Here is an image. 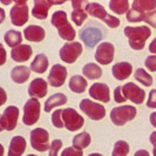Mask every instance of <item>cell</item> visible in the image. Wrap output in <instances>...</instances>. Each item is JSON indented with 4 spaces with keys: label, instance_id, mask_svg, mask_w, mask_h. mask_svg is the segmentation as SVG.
<instances>
[{
    "label": "cell",
    "instance_id": "1",
    "mask_svg": "<svg viewBox=\"0 0 156 156\" xmlns=\"http://www.w3.org/2000/svg\"><path fill=\"white\" fill-rule=\"evenodd\" d=\"M151 34V31L148 26H140V27H125V35L128 38L129 46L135 51H141L146 46V41Z\"/></svg>",
    "mask_w": 156,
    "mask_h": 156
},
{
    "label": "cell",
    "instance_id": "2",
    "mask_svg": "<svg viewBox=\"0 0 156 156\" xmlns=\"http://www.w3.org/2000/svg\"><path fill=\"white\" fill-rule=\"evenodd\" d=\"M52 25L56 27L59 35L63 40H67L68 42H72V40L75 39L76 33L74 31L73 26L67 20V13L65 11H56L52 16Z\"/></svg>",
    "mask_w": 156,
    "mask_h": 156
},
{
    "label": "cell",
    "instance_id": "3",
    "mask_svg": "<svg viewBox=\"0 0 156 156\" xmlns=\"http://www.w3.org/2000/svg\"><path fill=\"white\" fill-rule=\"evenodd\" d=\"M86 11L89 16L105 21L107 23V26H109L110 28H117L120 26V20L115 16L108 14L106 12V9L103 8V6H101L98 2H88L86 6Z\"/></svg>",
    "mask_w": 156,
    "mask_h": 156
},
{
    "label": "cell",
    "instance_id": "4",
    "mask_svg": "<svg viewBox=\"0 0 156 156\" xmlns=\"http://www.w3.org/2000/svg\"><path fill=\"white\" fill-rule=\"evenodd\" d=\"M137 110L134 106H120L110 112V120L115 126H123L135 119Z\"/></svg>",
    "mask_w": 156,
    "mask_h": 156
},
{
    "label": "cell",
    "instance_id": "5",
    "mask_svg": "<svg viewBox=\"0 0 156 156\" xmlns=\"http://www.w3.org/2000/svg\"><path fill=\"white\" fill-rule=\"evenodd\" d=\"M9 16H11L12 23L14 26H19V27L23 26L28 21V18H30V11H28L27 1H25V0L16 1L14 6L11 8Z\"/></svg>",
    "mask_w": 156,
    "mask_h": 156
},
{
    "label": "cell",
    "instance_id": "6",
    "mask_svg": "<svg viewBox=\"0 0 156 156\" xmlns=\"http://www.w3.org/2000/svg\"><path fill=\"white\" fill-rule=\"evenodd\" d=\"M80 109L94 121H100L106 116V108L102 105L96 103L89 99H83L80 102Z\"/></svg>",
    "mask_w": 156,
    "mask_h": 156
},
{
    "label": "cell",
    "instance_id": "7",
    "mask_svg": "<svg viewBox=\"0 0 156 156\" xmlns=\"http://www.w3.org/2000/svg\"><path fill=\"white\" fill-rule=\"evenodd\" d=\"M40 117V102L38 99L32 98L23 106V122L26 126H33Z\"/></svg>",
    "mask_w": 156,
    "mask_h": 156
},
{
    "label": "cell",
    "instance_id": "8",
    "mask_svg": "<svg viewBox=\"0 0 156 156\" xmlns=\"http://www.w3.org/2000/svg\"><path fill=\"white\" fill-rule=\"evenodd\" d=\"M62 121L65 128L69 132H76L85 125L83 117L73 108H66L62 110Z\"/></svg>",
    "mask_w": 156,
    "mask_h": 156
},
{
    "label": "cell",
    "instance_id": "9",
    "mask_svg": "<svg viewBox=\"0 0 156 156\" xmlns=\"http://www.w3.org/2000/svg\"><path fill=\"white\" fill-rule=\"evenodd\" d=\"M31 146L38 151H46L51 149L49 135L44 128H35L31 132Z\"/></svg>",
    "mask_w": 156,
    "mask_h": 156
},
{
    "label": "cell",
    "instance_id": "10",
    "mask_svg": "<svg viewBox=\"0 0 156 156\" xmlns=\"http://www.w3.org/2000/svg\"><path fill=\"white\" fill-rule=\"evenodd\" d=\"M82 53V45L76 41L66 42L60 49V59L66 63H74Z\"/></svg>",
    "mask_w": 156,
    "mask_h": 156
},
{
    "label": "cell",
    "instance_id": "11",
    "mask_svg": "<svg viewBox=\"0 0 156 156\" xmlns=\"http://www.w3.org/2000/svg\"><path fill=\"white\" fill-rule=\"evenodd\" d=\"M18 117L19 108L16 106H8L0 117V130H14L18 123Z\"/></svg>",
    "mask_w": 156,
    "mask_h": 156
},
{
    "label": "cell",
    "instance_id": "12",
    "mask_svg": "<svg viewBox=\"0 0 156 156\" xmlns=\"http://www.w3.org/2000/svg\"><path fill=\"white\" fill-rule=\"evenodd\" d=\"M34 6L32 9V16L40 20H45L48 16V11L53 5H62L65 1H55V0H35L33 1Z\"/></svg>",
    "mask_w": 156,
    "mask_h": 156
},
{
    "label": "cell",
    "instance_id": "13",
    "mask_svg": "<svg viewBox=\"0 0 156 156\" xmlns=\"http://www.w3.org/2000/svg\"><path fill=\"white\" fill-rule=\"evenodd\" d=\"M115 54V48L110 42H102L100 44L96 52H95V60L100 65H109Z\"/></svg>",
    "mask_w": 156,
    "mask_h": 156
},
{
    "label": "cell",
    "instance_id": "14",
    "mask_svg": "<svg viewBox=\"0 0 156 156\" xmlns=\"http://www.w3.org/2000/svg\"><path fill=\"white\" fill-rule=\"evenodd\" d=\"M122 92L125 94L126 99L130 100L135 105H141L144 101L146 98V92L141 89L139 86H136L133 82H128L125 86H122Z\"/></svg>",
    "mask_w": 156,
    "mask_h": 156
},
{
    "label": "cell",
    "instance_id": "15",
    "mask_svg": "<svg viewBox=\"0 0 156 156\" xmlns=\"http://www.w3.org/2000/svg\"><path fill=\"white\" fill-rule=\"evenodd\" d=\"M80 38L88 48H94L102 40V32L98 27H87L81 31Z\"/></svg>",
    "mask_w": 156,
    "mask_h": 156
},
{
    "label": "cell",
    "instance_id": "16",
    "mask_svg": "<svg viewBox=\"0 0 156 156\" xmlns=\"http://www.w3.org/2000/svg\"><path fill=\"white\" fill-rule=\"evenodd\" d=\"M67 74L68 72L66 69V67H63L62 65H54L51 72H49V75H48V83L52 87H61L66 81L67 78Z\"/></svg>",
    "mask_w": 156,
    "mask_h": 156
},
{
    "label": "cell",
    "instance_id": "17",
    "mask_svg": "<svg viewBox=\"0 0 156 156\" xmlns=\"http://www.w3.org/2000/svg\"><path fill=\"white\" fill-rule=\"evenodd\" d=\"M87 1H82V0H73L72 1V6H73V12H72V20L76 26H81L83 21L87 19L86 6Z\"/></svg>",
    "mask_w": 156,
    "mask_h": 156
},
{
    "label": "cell",
    "instance_id": "18",
    "mask_svg": "<svg viewBox=\"0 0 156 156\" xmlns=\"http://www.w3.org/2000/svg\"><path fill=\"white\" fill-rule=\"evenodd\" d=\"M89 96H92L94 100L107 103V102L110 101L109 87L107 86L106 83L96 82V83L92 85V87L89 88Z\"/></svg>",
    "mask_w": 156,
    "mask_h": 156
},
{
    "label": "cell",
    "instance_id": "19",
    "mask_svg": "<svg viewBox=\"0 0 156 156\" xmlns=\"http://www.w3.org/2000/svg\"><path fill=\"white\" fill-rule=\"evenodd\" d=\"M48 88H47V82L41 78L34 79L30 83L28 87V94L30 96H33L34 99H42L47 95Z\"/></svg>",
    "mask_w": 156,
    "mask_h": 156
},
{
    "label": "cell",
    "instance_id": "20",
    "mask_svg": "<svg viewBox=\"0 0 156 156\" xmlns=\"http://www.w3.org/2000/svg\"><path fill=\"white\" fill-rule=\"evenodd\" d=\"M33 54V49L30 45H20L11 51V58L16 62H25Z\"/></svg>",
    "mask_w": 156,
    "mask_h": 156
},
{
    "label": "cell",
    "instance_id": "21",
    "mask_svg": "<svg viewBox=\"0 0 156 156\" xmlns=\"http://www.w3.org/2000/svg\"><path fill=\"white\" fill-rule=\"evenodd\" d=\"M133 72V67L129 62H117L113 66L112 68V74L116 80H126L127 78L130 76Z\"/></svg>",
    "mask_w": 156,
    "mask_h": 156
},
{
    "label": "cell",
    "instance_id": "22",
    "mask_svg": "<svg viewBox=\"0 0 156 156\" xmlns=\"http://www.w3.org/2000/svg\"><path fill=\"white\" fill-rule=\"evenodd\" d=\"M23 37L28 41L33 42H40L45 39V30L40 26L31 25L23 30Z\"/></svg>",
    "mask_w": 156,
    "mask_h": 156
},
{
    "label": "cell",
    "instance_id": "23",
    "mask_svg": "<svg viewBox=\"0 0 156 156\" xmlns=\"http://www.w3.org/2000/svg\"><path fill=\"white\" fill-rule=\"evenodd\" d=\"M26 149V140L23 136H14L8 147V156H21Z\"/></svg>",
    "mask_w": 156,
    "mask_h": 156
},
{
    "label": "cell",
    "instance_id": "24",
    "mask_svg": "<svg viewBox=\"0 0 156 156\" xmlns=\"http://www.w3.org/2000/svg\"><path fill=\"white\" fill-rule=\"evenodd\" d=\"M31 75V68L26 66H16L11 70V78L16 83H25Z\"/></svg>",
    "mask_w": 156,
    "mask_h": 156
},
{
    "label": "cell",
    "instance_id": "25",
    "mask_svg": "<svg viewBox=\"0 0 156 156\" xmlns=\"http://www.w3.org/2000/svg\"><path fill=\"white\" fill-rule=\"evenodd\" d=\"M66 102H67V96L62 93H56V94H53L52 96H49L48 99H47V101L45 102V112L46 113H49V112H52L53 108H56V107H59V106H63V105H66Z\"/></svg>",
    "mask_w": 156,
    "mask_h": 156
},
{
    "label": "cell",
    "instance_id": "26",
    "mask_svg": "<svg viewBox=\"0 0 156 156\" xmlns=\"http://www.w3.org/2000/svg\"><path fill=\"white\" fill-rule=\"evenodd\" d=\"M132 8L140 13L148 14L156 9V1L155 0H135L132 4Z\"/></svg>",
    "mask_w": 156,
    "mask_h": 156
},
{
    "label": "cell",
    "instance_id": "27",
    "mask_svg": "<svg viewBox=\"0 0 156 156\" xmlns=\"http://www.w3.org/2000/svg\"><path fill=\"white\" fill-rule=\"evenodd\" d=\"M48 59L45 54H38L35 56V59L33 60V62L31 63V70L35 72L38 74H42L45 73L48 68Z\"/></svg>",
    "mask_w": 156,
    "mask_h": 156
},
{
    "label": "cell",
    "instance_id": "28",
    "mask_svg": "<svg viewBox=\"0 0 156 156\" xmlns=\"http://www.w3.org/2000/svg\"><path fill=\"white\" fill-rule=\"evenodd\" d=\"M69 88L72 92L76 94H81L86 90L87 80L81 75H73L69 80Z\"/></svg>",
    "mask_w": 156,
    "mask_h": 156
},
{
    "label": "cell",
    "instance_id": "29",
    "mask_svg": "<svg viewBox=\"0 0 156 156\" xmlns=\"http://www.w3.org/2000/svg\"><path fill=\"white\" fill-rule=\"evenodd\" d=\"M4 40L9 47L16 48V47L21 45L23 41V35L19 31H14V30H9L5 33L4 35Z\"/></svg>",
    "mask_w": 156,
    "mask_h": 156
},
{
    "label": "cell",
    "instance_id": "30",
    "mask_svg": "<svg viewBox=\"0 0 156 156\" xmlns=\"http://www.w3.org/2000/svg\"><path fill=\"white\" fill-rule=\"evenodd\" d=\"M82 74L89 80H96L102 76V69L95 63H87L82 68Z\"/></svg>",
    "mask_w": 156,
    "mask_h": 156
},
{
    "label": "cell",
    "instance_id": "31",
    "mask_svg": "<svg viewBox=\"0 0 156 156\" xmlns=\"http://www.w3.org/2000/svg\"><path fill=\"white\" fill-rule=\"evenodd\" d=\"M90 142H92L90 135L88 133H86V132H83V133L78 134V135L74 136V139H73V147L82 150V149L89 147Z\"/></svg>",
    "mask_w": 156,
    "mask_h": 156
},
{
    "label": "cell",
    "instance_id": "32",
    "mask_svg": "<svg viewBox=\"0 0 156 156\" xmlns=\"http://www.w3.org/2000/svg\"><path fill=\"white\" fill-rule=\"evenodd\" d=\"M109 8L116 14H127L129 11V1L127 0H112L109 1Z\"/></svg>",
    "mask_w": 156,
    "mask_h": 156
},
{
    "label": "cell",
    "instance_id": "33",
    "mask_svg": "<svg viewBox=\"0 0 156 156\" xmlns=\"http://www.w3.org/2000/svg\"><path fill=\"white\" fill-rule=\"evenodd\" d=\"M135 79L141 82L143 86L146 87H150L153 85V78L150 76V74H148L143 68H137L135 70V74H134Z\"/></svg>",
    "mask_w": 156,
    "mask_h": 156
},
{
    "label": "cell",
    "instance_id": "34",
    "mask_svg": "<svg viewBox=\"0 0 156 156\" xmlns=\"http://www.w3.org/2000/svg\"><path fill=\"white\" fill-rule=\"evenodd\" d=\"M129 154V144L126 141H117L114 144L112 156H127Z\"/></svg>",
    "mask_w": 156,
    "mask_h": 156
},
{
    "label": "cell",
    "instance_id": "35",
    "mask_svg": "<svg viewBox=\"0 0 156 156\" xmlns=\"http://www.w3.org/2000/svg\"><path fill=\"white\" fill-rule=\"evenodd\" d=\"M146 16L147 14H143V13H140V12H137V11H135V9H129L128 11V13L126 14L127 16V20L128 21H130V23H139V21H144V19H146Z\"/></svg>",
    "mask_w": 156,
    "mask_h": 156
},
{
    "label": "cell",
    "instance_id": "36",
    "mask_svg": "<svg viewBox=\"0 0 156 156\" xmlns=\"http://www.w3.org/2000/svg\"><path fill=\"white\" fill-rule=\"evenodd\" d=\"M62 110L63 109H56L52 114V123L56 128H63L65 127L62 121Z\"/></svg>",
    "mask_w": 156,
    "mask_h": 156
},
{
    "label": "cell",
    "instance_id": "37",
    "mask_svg": "<svg viewBox=\"0 0 156 156\" xmlns=\"http://www.w3.org/2000/svg\"><path fill=\"white\" fill-rule=\"evenodd\" d=\"M62 147V141L61 140H54L51 143V149H49V154L48 156H58L59 150Z\"/></svg>",
    "mask_w": 156,
    "mask_h": 156
},
{
    "label": "cell",
    "instance_id": "38",
    "mask_svg": "<svg viewBox=\"0 0 156 156\" xmlns=\"http://www.w3.org/2000/svg\"><path fill=\"white\" fill-rule=\"evenodd\" d=\"M61 156H83V153L80 149H76L74 147H68L61 153Z\"/></svg>",
    "mask_w": 156,
    "mask_h": 156
},
{
    "label": "cell",
    "instance_id": "39",
    "mask_svg": "<svg viewBox=\"0 0 156 156\" xmlns=\"http://www.w3.org/2000/svg\"><path fill=\"white\" fill-rule=\"evenodd\" d=\"M114 100H115L117 103H123V102L127 101L125 94L122 92V86L115 88V90H114Z\"/></svg>",
    "mask_w": 156,
    "mask_h": 156
},
{
    "label": "cell",
    "instance_id": "40",
    "mask_svg": "<svg viewBox=\"0 0 156 156\" xmlns=\"http://www.w3.org/2000/svg\"><path fill=\"white\" fill-rule=\"evenodd\" d=\"M144 65L150 72H156V55H149L144 61Z\"/></svg>",
    "mask_w": 156,
    "mask_h": 156
},
{
    "label": "cell",
    "instance_id": "41",
    "mask_svg": "<svg viewBox=\"0 0 156 156\" xmlns=\"http://www.w3.org/2000/svg\"><path fill=\"white\" fill-rule=\"evenodd\" d=\"M144 23H147L148 25H150L151 27L156 28V9L148 13L146 16V19H144Z\"/></svg>",
    "mask_w": 156,
    "mask_h": 156
},
{
    "label": "cell",
    "instance_id": "42",
    "mask_svg": "<svg viewBox=\"0 0 156 156\" xmlns=\"http://www.w3.org/2000/svg\"><path fill=\"white\" fill-rule=\"evenodd\" d=\"M147 106L149 108H156V89H151L149 93Z\"/></svg>",
    "mask_w": 156,
    "mask_h": 156
},
{
    "label": "cell",
    "instance_id": "43",
    "mask_svg": "<svg viewBox=\"0 0 156 156\" xmlns=\"http://www.w3.org/2000/svg\"><path fill=\"white\" fill-rule=\"evenodd\" d=\"M149 51H150V53L156 54V38L150 42V45H149Z\"/></svg>",
    "mask_w": 156,
    "mask_h": 156
},
{
    "label": "cell",
    "instance_id": "44",
    "mask_svg": "<svg viewBox=\"0 0 156 156\" xmlns=\"http://www.w3.org/2000/svg\"><path fill=\"white\" fill-rule=\"evenodd\" d=\"M149 141H150V143L154 146V148H156V132H153V133L150 134Z\"/></svg>",
    "mask_w": 156,
    "mask_h": 156
},
{
    "label": "cell",
    "instance_id": "45",
    "mask_svg": "<svg viewBox=\"0 0 156 156\" xmlns=\"http://www.w3.org/2000/svg\"><path fill=\"white\" fill-rule=\"evenodd\" d=\"M134 156H150V155H149V153L147 150L141 149V150H137V151L134 154Z\"/></svg>",
    "mask_w": 156,
    "mask_h": 156
},
{
    "label": "cell",
    "instance_id": "46",
    "mask_svg": "<svg viewBox=\"0 0 156 156\" xmlns=\"http://www.w3.org/2000/svg\"><path fill=\"white\" fill-rule=\"evenodd\" d=\"M149 120H150V123H151V126L156 128V112H154V113H151V114H150Z\"/></svg>",
    "mask_w": 156,
    "mask_h": 156
},
{
    "label": "cell",
    "instance_id": "47",
    "mask_svg": "<svg viewBox=\"0 0 156 156\" xmlns=\"http://www.w3.org/2000/svg\"><path fill=\"white\" fill-rule=\"evenodd\" d=\"M0 51H1V53H2V61L0 62V65H4V63H5V58H6V56H5V49H4V46H2V45H0Z\"/></svg>",
    "mask_w": 156,
    "mask_h": 156
},
{
    "label": "cell",
    "instance_id": "48",
    "mask_svg": "<svg viewBox=\"0 0 156 156\" xmlns=\"http://www.w3.org/2000/svg\"><path fill=\"white\" fill-rule=\"evenodd\" d=\"M0 12H1V20H4V18H5V13H4V9H0Z\"/></svg>",
    "mask_w": 156,
    "mask_h": 156
},
{
    "label": "cell",
    "instance_id": "49",
    "mask_svg": "<svg viewBox=\"0 0 156 156\" xmlns=\"http://www.w3.org/2000/svg\"><path fill=\"white\" fill-rule=\"evenodd\" d=\"M88 156H103L101 154H98V153H93V154H89Z\"/></svg>",
    "mask_w": 156,
    "mask_h": 156
},
{
    "label": "cell",
    "instance_id": "50",
    "mask_svg": "<svg viewBox=\"0 0 156 156\" xmlns=\"http://www.w3.org/2000/svg\"><path fill=\"white\" fill-rule=\"evenodd\" d=\"M153 155H154V156H156V148H154V149H153Z\"/></svg>",
    "mask_w": 156,
    "mask_h": 156
},
{
    "label": "cell",
    "instance_id": "51",
    "mask_svg": "<svg viewBox=\"0 0 156 156\" xmlns=\"http://www.w3.org/2000/svg\"><path fill=\"white\" fill-rule=\"evenodd\" d=\"M27 156H38V155H34V154H30V155H27Z\"/></svg>",
    "mask_w": 156,
    "mask_h": 156
}]
</instances>
